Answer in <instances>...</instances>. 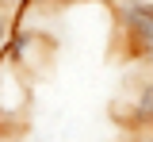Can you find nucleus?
Returning a JSON list of instances; mask_svg holds the SVG:
<instances>
[{
  "label": "nucleus",
  "instance_id": "nucleus-4",
  "mask_svg": "<svg viewBox=\"0 0 153 142\" xmlns=\"http://www.w3.org/2000/svg\"><path fill=\"white\" fill-rule=\"evenodd\" d=\"M27 4H42V8H57V4H73V0H27Z\"/></svg>",
  "mask_w": 153,
  "mask_h": 142
},
{
  "label": "nucleus",
  "instance_id": "nucleus-1",
  "mask_svg": "<svg viewBox=\"0 0 153 142\" xmlns=\"http://www.w3.org/2000/svg\"><path fill=\"white\" fill-rule=\"evenodd\" d=\"M115 27L123 50L138 58V65L153 61V4L149 0H115Z\"/></svg>",
  "mask_w": 153,
  "mask_h": 142
},
{
  "label": "nucleus",
  "instance_id": "nucleus-5",
  "mask_svg": "<svg viewBox=\"0 0 153 142\" xmlns=\"http://www.w3.org/2000/svg\"><path fill=\"white\" fill-rule=\"evenodd\" d=\"M130 142H153V135H146V131H138V135H134Z\"/></svg>",
  "mask_w": 153,
  "mask_h": 142
},
{
  "label": "nucleus",
  "instance_id": "nucleus-2",
  "mask_svg": "<svg viewBox=\"0 0 153 142\" xmlns=\"http://www.w3.org/2000/svg\"><path fill=\"white\" fill-rule=\"evenodd\" d=\"M142 69H146V65H142ZM119 119L138 127V131L153 127V69H146V73L130 84V104H123Z\"/></svg>",
  "mask_w": 153,
  "mask_h": 142
},
{
  "label": "nucleus",
  "instance_id": "nucleus-3",
  "mask_svg": "<svg viewBox=\"0 0 153 142\" xmlns=\"http://www.w3.org/2000/svg\"><path fill=\"white\" fill-rule=\"evenodd\" d=\"M8 39H12V12H8V8H0V54H4Z\"/></svg>",
  "mask_w": 153,
  "mask_h": 142
},
{
  "label": "nucleus",
  "instance_id": "nucleus-6",
  "mask_svg": "<svg viewBox=\"0 0 153 142\" xmlns=\"http://www.w3.org/2000/svg\"><path fill=\"white\" fill-rule=\"evenodd\" d=\"M149 4H153V0H149Z\"/></svg>",
  "mask_w": 153,
  "mask_h": 142
}]
</instances>
